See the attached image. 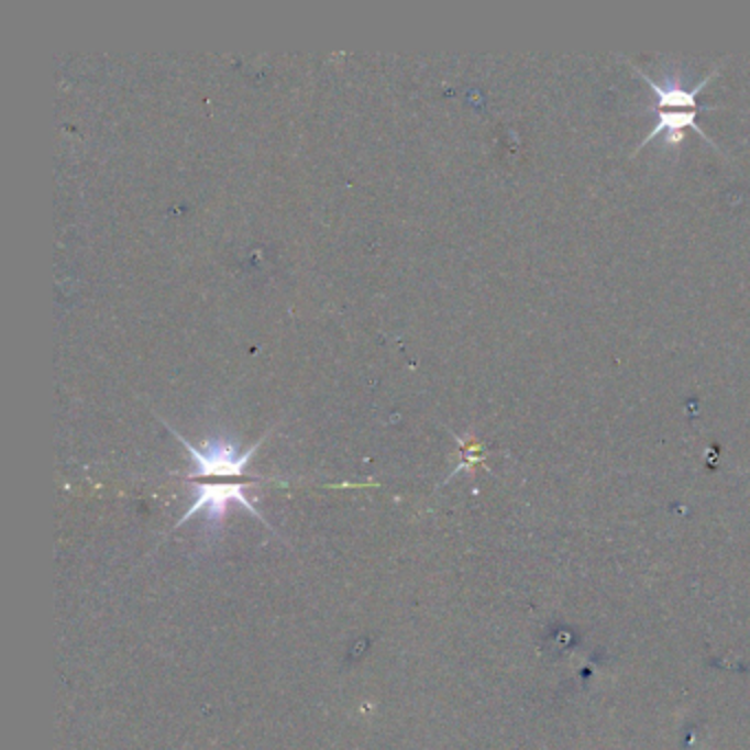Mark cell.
<instances>
[{
  "label": "cell",
  "mask_w": 750,
  "mask_h": 750,
  "mask_svg": "<svg viewBox=\"0 0 750 750\" xmlns=\"http://www.w3.org/2000/svg\"><path fill=\"white\" fill-rule=\"evenodd\" d=\"M253 479L242 482V479H227V482H198L194 486V499L189 504V508L185 510V515L176 521V528H180L183 523H187L194 515L205 512V528L209 534H216L224 521V515L229 510L231 504H240L244 510H249L257 521H262L264 526L266 519L257 512V508L253 506V499L246 495V488L251 486Z\"/></svg>",
  "instance_id": "1"
},
{
  "label": "cell",
  "mask_w": 750,
  "mask_h": 750,
  "mask_svg": "<svg viewBox=\"0 0 750 750\" xmlns=\"http://www.w3.org/2000/svg\"><path fill=\"white\" fill-rule=\"evenodd\" d=\"M167 424V429L180 440V444L189 451V460H191V464H194V468H191V473L187 475V479L191 482V479H198V477H242L244 475V468H246V464L251 462V457H253V453L257 451V446L264 442V438L262 440H257L251 449H246L244 453H238L235 451V446L231 444V442H227V440H207L205 442V449H198V446H194L189 440H185L169 422H165Z\"/></svg>",
  "instance_id": "2"
}]
</instances>
